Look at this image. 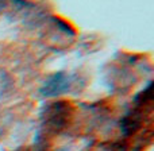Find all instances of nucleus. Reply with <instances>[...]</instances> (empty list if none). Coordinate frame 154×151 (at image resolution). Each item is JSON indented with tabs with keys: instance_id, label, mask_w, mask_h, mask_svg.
<instances>
[{
	"instance_id": "f257e3e1",
	"label": "nucleus",
	"mask_w": 154,
	"mask_h": 151,
	"mask_svg": "<svg viewBox=\"0 0 154 151\" xmlns=\"http://www.w3.org/2000/svg\"><path fill=\"white\" fill-rule=\"evenodd\" d=\"M68 88H69V78L58 73L46 82V85L42 88V93L45 96H57L65 92Z\"/></svg>"
}]
</instances>
